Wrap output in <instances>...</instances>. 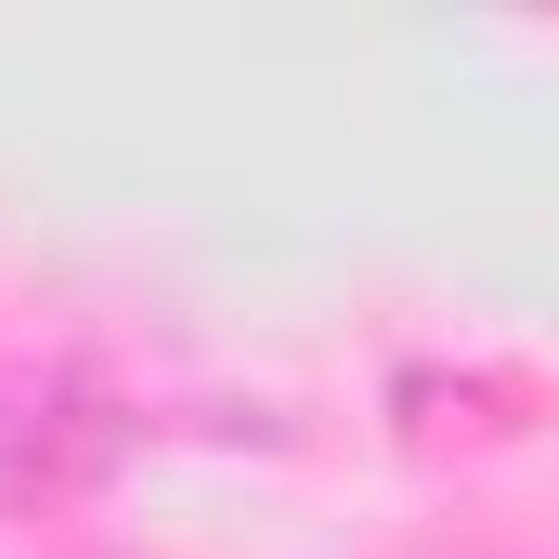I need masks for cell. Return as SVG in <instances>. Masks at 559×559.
Listing matches in <instances>:
<instances>
[{"mask_svg":"<svg viewBox=\"0 0 559 559\" xmlns=\"http://www.w3.org/2000/svg\"><path fill=\"white\" fill-rule=\"evenodd\" d=\"M79 468H92V429L39 417V404H0V495H52Z\"/></svg>","mask_w":559,"mask_h":559,"instance_id":"obj_1","label":"cell"}]
</instances>
